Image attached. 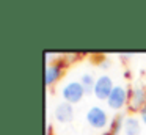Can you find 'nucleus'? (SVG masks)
Segmentation results:
<instances>
[{"label": "nucleus", "mask_w": 146, "mask_h": 135, "mask_svg": "<svg viewBox=\"0 0 146 135\" xmlns=\"http://www.w3.org/2000/svg\"><path fill=\"white\" fill-rule=\"evenodd\" d=\"M83 94H85V91H83V86L80 82H76V80H71L68 82L66 85L63 86V90H61V96H63L64 102L68 104H77L82 100Z\"/></svg>", "instance_id": "f257e3e1"}, {"label": "nucleus", "mask_w": 146, "mask_h": 135, "mask_svg": "<svg viewBox=\"0 0 146 135\" xmlns=\"http://www.w3.org/2000/svg\"><path fill=\"white\" fill-rule=\"evenodd\" d=\"M113 82L108 75H101L99 78H96V85H94V96L99 100H107L110 93L113 91Z\"/></svg>", "instance_id": "f03ea898"}, {"label": "nucleus", "mask_w": 146, "mask_h": 135, "mask_svg": "<svg viewBox=\"0 0 146 135\" xmlns=\"http://www.w3.org/2000/svg\"><path fill=\"white\" fill-rule=\"evenodd\" d=\"M86 121L94 129H104L107 126L108 118H107V113H105L104 108H101V107H91L86 112Z\"/></svg>", "instance_id": "7ed1b4c3"}, {"label": "nucleus", "mask_w": 146, "mask_h": 135, "mask_svg": "<svg viewBox=\"0 0 146 135\" xmlns=\"http://www.w3.org/2000/svg\"><path fill=\"white\" fill-rule=\"evenodd\" d=\"M129 107L132 112H141L146 107V90L143 86H133L129 94Z\"/></svg>", "instance_id": "20e7f679"}, {"label": "nucleus", "mask_w": 146, "mask_h": 135, "mask_svg": "<svg viewBox=\"0 0 146 135\" xmlns=\"http://www.w3.org/2000/svg\"><path fill=\"white\" fill-rule=\"evenodd\" d=\"M129 100V94H127V90H124L123 86H115L113 91L110 93L107 99V104L110 108L113 110H119L121 107H124V104Z\"/></svg>", "instance_id": "39448f33"}, {"label": "nucleus", "mask_w": 146, "mask_h": 135, "mask_svg": "<svg viewBox=\"0 0 146 135\" xmlns=\"http://www.w3.org/2000/svg\"><path fill=\"white\" fill-rule=\"evenodd\" d=\"M54 115H55V119H57V121H60V122H69V121H72V118H74L72 105H71V104H68V102L58 104V105L55 107Z\"/></svg>", "instance_id": "423d86ee"}, {"label": "nucleus", "mask_w": 146, "mask_h": 135, "mask_svg": "<svg viewBox=\"0 0 146 135\" xmlns=\"http://www.w3.org/2000/svg\"><path fill=\"white\" fill-rule=\"evenodd\" d=\"M63 66L61 63H54V65H49L46 68V85L50 86L54 85L58 78L61 77V71H63Z\"/></svg>", "instance_id": "0eeeda50"}, {"label": "nucleus", "mask_w": 146, "mask_h": 135, "mask_svg": "<svg viewBox=\"0 0 146 135\" xmlns=\"http://www.w3.org/2000/svg\"><path fill=\"white\" fill-rule=\"evenodd\" d=\"M123 132L126 135H140L141 134V126H140V121L133 116H127L124 119V127Z\"/></svg>", "instance_id": "6e6552de"}, {"label": "nucleus", "mask_w": 146, "mask_h": 135, "mask_svg": "<svg viewBox=\"0 0 146 135\" xmlns=\"http://www.w3.org/2000/svg\"><path fill=\"white\" fill-rule=\"evenodd\" d=\"M80 83H82V86H83L85 94H90V93H93V91H94L96 80H94V77H93L91 74H83L82 78H80Z\"/></svg>", "instance_id": "1a4fd4ad"}, {"label": "nucleus", "mask_w": 146, "mask_h": 135, "mask_svg": "<svg viewBox=\"0 0 146 135\" xmlns=\"http://www.w3.org/2000/svg\"><path fill=\"white\" fill-rule=\"evenodd\" d=\"M124 116H116L115 118V121L111 122V130H110V134L111 135H118V132L119 130H123V127H124Z\"/></svg>", "instance_id": "9d476101"}, {"label": "nucleus", "mask_w": 146, "mask_h": 135, "mask_svg": "<svg viewBox=\"0 0 146 135\" xmlns=\"http://www.w3.org/2000/svg\"><path fill=\"white\" fill-rule=\"evenodd\" d=\"M140 118H141V121L146 124V107L141 110V112H140Z\"/></svg>", "instance_id": "9b49d317"}, {"label": "nucleus", "mask_w": 146, "mask_h": 135, "mask_svg": "<svg viewBox=\"0 0 146 135\" xmlns=\"http://www.w3.org/2000/svg\"><path fill=\"white\" fill-rule=\"evenodd\" d=\"M104 135H111V134H110V132H107V134H104Z\"/></svg>", "instance_id": "f8f14e48"}]
</instances>
